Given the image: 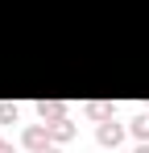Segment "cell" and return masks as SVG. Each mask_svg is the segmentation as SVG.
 <instances>
[{"mask_svg":"<svg viewBox=\"0 0 149 153\" xmlns=\"http://www.w3.org/2000/svg\"><path fill=\"white\" fill-rule=\"evenodd\" d=\"M42 153H58V145H50V149H42Z\"/></svg>","mask_w":149,"mask_h":153,"instance_id":"10","label":"cell"},{"mask_svg":"<svg viewBox=\"0 0 149 153\" xmlns=\"http://www.w3.org/2000/svg\"><path fill=\"white\" fill-rule=\"evenodd\" d=\"M128 132H133L137 141H149V112H141V116H133V120H128Z\"/></svg>","mask_w":149,"mask_h":153,"instance_id":"5","label":"cell"},{"mask_svg":"<svg viewBox=\"0 0 149 153\" xmlns=\"http://www.w3.org/2000/svg\"><path fill=\"white\" fill-rule=\"evenodd\" d=\"M54 141H50V124H25V132H21V149H29V153H42V149H50Z\"/></svg>","mask_w":149,"mask_h":153,"instance_id":"1","label":"cell"},{"mask_svg":"<svg viewBox=\"0 0 149 153\" xmlns=\"http://www.w3.org/2000/svg\"><path fill=\"white\" fill-rule=\"evenodd\" d=\"M33 112H37L42 124H54V120L66 116V103H62V100H37V103H33Z\"/></svg>","mask_w":149,"mask_h":153,"instance_id":"3","label":"cell"},{"mask_svg":"<svg viewBox=\"0 0 149 153\" xmlns=\"http://www.w3.org/2000/svg\"><path fill=\"white\" fill-rule=\"evenodd\" d=\"M0 153H17V149H13V141H8V137H0Z\"/></svg>","mask_w":149,"mask_h":153,"instance_id":"8","label":"cell"},{"mask_svg":"<svg viewBox=\"0 0 149 153\" xmlns=\"http://www.w3.org/2000/svg\"><path fill=\"white\" fill-rule=\"evenodd\" d=\"M74 137H79V128H74L71 116H62V120H54V124H50V141H54V145H71Z\"/></svg>","mask_w":149,"mask_h":153,"instance_id":"4","label":"cell"},{"mask_svg":"<svg viewBox=\"0 0 149 153\" xmlns=\"http://www.w3.org/2000/svg\"><path fill=\"white\" fill-rule=\"evenodd\" d=\"M87 116H91L95 124H99V120H108V116H112V103H104V100H91V103H87Z\"/></svg>","mask_w":149,"mask_h":153,"instance_id":"6","label":"cell"},{"mask_svg":"<svg viewBox=\"0 0 149 153\" xmlns=\"http://www.w3.org/2000/svg\"><path fill=\"white\" fill-rule=\"evenodd\" d=\"M124 132H128V128H124V124H116V120L108 116V120H99V128H95V141L104 145V149H116V145L124 141Z\"/></svg>","mask_w":149,"mask_h":153,"instance_id":"2","label":"cell"},{"mask_svg":"<svg viewBox=\"0 0 149 153\" xmlns=\"http://www.w3.org/2000/svg\"><path fill=\"white\" fill-rule=\"evenodd\" d=\"M17 120H21V108L8 103V100H0V124H17Z\"/></svg>","mask_w":149,"mask_h":153,"instance_id":"7","label":"cell"},{"mask_svg":"<svg viewBox=\"0 0 149 153\" xmlns=\"http://www.w3.org/2000/svg\"><path fill=\"white\" fill-rule=\"evenodd\" d=\"M133 153H149V141H141V145H137V149H133Z\"/></svg>","mask_w":149,"mask_h":153,"instance_id":"9","label":"cell"}]
</instances>
